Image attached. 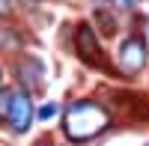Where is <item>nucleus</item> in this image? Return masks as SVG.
<instances>
[{
	"mask_svg": "<svg viewBox=\"0 0 149 146\" xmlns=\"http://www.w3.org/2000/svg\"><path fill=\"white\" fill-rule=\"evenodd\" d=\"M18 81H21L27 90H36V87L42 83V66L36 63L33 57H24V60H18Z\"/></svg>",
	"mask_w": 149,
	"mask_h": 146,
	"instance_id": "obj_5",
	"label": "nucleus"
},
{
	"mask_svg": "<svg viewBox=\"0 0 149 146\" xmlns=\"http://www.w3.org/2000/svg\"><path fill=\"white\" fill-rule=\"evenodd\" d=\"M143 66H146V42L140 36H131L119 48V69L125 75H137Z\"/></svg>",
	"mask_w": 149,
	"mask_h": 146,
	"instance_id": "obj_3",
	"label": "nucleus"
},
{
	"mask_svg": "<svg viewBox=\"0 0 149 146\" xmlns=\"http://www.w3.org/2000/svg\"><path fill=\"white\" fill-rule=\"evenodd\" d=\"M95 21H98V24H102V30H104L107 36H113V33H116V21H113V18H110V15H107V12H104V9H98V12H95Z\"/></svg>",
	"mask_w": 149,
	"mask_h": 146,
	"instance_id": "obj_6",
	"label": "nucleus"
},
{
	"mask_svg": "<svg viewBox=\"0 0 149 146\" xmlns=\"http://www.w3.org/2000/svg\"><path fill=\"white\" fill-rule=\"evenodd\" d=\"M0 119H3L12 131L24 134V131L30 128V122H33V107H30L27 92H21V90L0 92Z\"/></svg>",
	"mask_w": 149,
	"mask_h": 146,
	"instance_id": "obj_2",
	"label": "nucleus"
},
{
	"mask_svg": "<svg viewBox=\"0 0 149 146\" xmlns=\"http://www.w3.org/2000/svg\"><path fill=\"white\" fill-rule=\"evenodd\" d=\"M74 42H78V54L86 66H98V69H104V57L102 51H98V42H95V33L90 24H81L78 33H74Z\"/></svg>",
	"mask_w": 149,
	"mask_h": 146,
	"instance_id": "obj_4",
	"label": "nucleus"
},
{
	"mask_svg": "<svg viewBox=\"0 0 149 146\" xmlns=\"http://www.w3.org/2000/svg\"><path fill=\"white\" fill-rule=\"evenodd\" d=\"M57 113V104H45L42 111H39V119H48V116H54Z\"/></svg>",
	"mask_w": 149,
	"mask_h": 146,
	"instance_id": "obj_8",
	"label": "nucleus"
},
{
	"mask_svg": "<svg viewBox=\"0 0 149 146\" xmlns=\"http://www.w3.org/2000/svg\"><path fill=\"white\" fill-rule=\"evenodd\" d=\"M113 3H116V6H119V9H131V6H134V3H137V0H113Z\"/></svg>",
	"mask_w": 149,
	"mask_h": 146,
	"instance_id": "obj_10",
	"label": "nucleus"
},
{
	"mask_svg": "<svg viewBox=\"0 0 149 146\" xmlns=\"http://www.w3.org/2000/svg\"><path fill=\"white\" fill-rule=\"evenodd\" d=\"M9 12H12V0H0V18L9 15Z\"/></svg>",
	"mask_w": 149,
	"mask_h": 146,
	"instance_id": "obj_9",
	"label": "nucleus"
},
{
	"mask_svg": "<svg viewBox=\"0 0 149 146\" xmlns=\"http://www.w3.org/2000/svg\"><path fill=\"white\" fill-rule=\"evenodd\" d=\"M0 45H3V51H12V48L21 45V39L15 33H9V30H0Z\"/></svg>",
	"mask_w": 149,
	"mask_h": 146,
	"instance_id": "obj_7",
	"label": "nucleus"
},
{
	"mask_svg": "<svg viewBox=\"0 0 149 146\" xmlns=\"http://www.w3.org/2000/svg\"><path fill=\"white\" fill-rule=\"evenodd\" d=\"M39 146H51V143H48V140H42V143H39Z\"/></svg>",
	"mask_w": 149,
	"mask_h": 146,
	"instance_id": "obj_11",
	"label": "nucleus"
},
{
	"mask_svg": "<svg viewBox=\"0 0 149 146\" xmlns=\"http://www.w3.org/2000/svg\"><path fill=\"white\" fill-rule=\"evenodd\" d=\"M146 146H149V143H146Z\"/></svg>",
	"mask_w": 149,
	"mask_h": 146,
	"instance_id": "obj_12",
	"label": "nucleus"
},
{
	"mask_svg": "<svg viewBox=\"0 0 149 146\" xmlns=\"http://www.w3.org/2000/svg\"><path fill=\"white\" fill-rule=\"evenodd\" d=\"M107 122H110L107 111H104V107H98L95 102H74V104L69 107V113H66V125H63V128H66L69 140L81 143V140L95 137Z\"/></svg>",
	"mask_w": 149,
	"mask_h": 146,
	"instance_id": "obj_1",
	"label": "nucleus"
}]
</instances>
